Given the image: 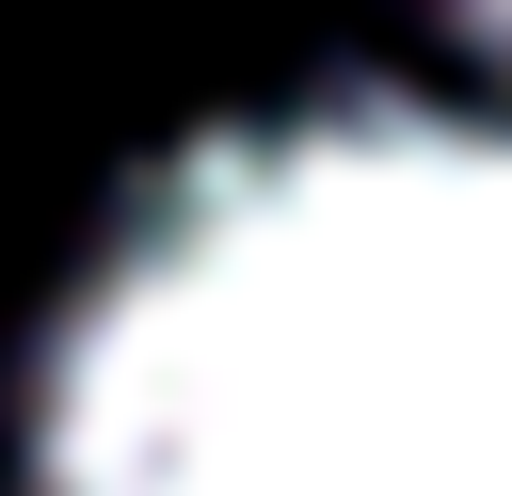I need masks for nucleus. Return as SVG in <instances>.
I'll list each match as a JSON object with an SVG mask.
<instances>
[{"label":"nucleus","mask_w":512,"mask_h":496,"mask_svg":"<svg viewBox=\"0 0 512 496\" xmlns=\"http://www.w3.org/2000/svg\"><path fill=\"white\" fill-rule=\"evenodd\" d=\"M16 496H512V112L320 80L160 144L16 352Z\"/></svg>","instance_id":"1"},{"label":"nucleus","mask_w":512,"mask_h":496,"mask_svg":"<svg viewBox=\"0 0 512 496\" xmlns=\"http://www.w3.org/2000/svg\"><path fill=\"white\" fill-rule=\"evenodd\" d=\"M432 16H448L464 48H496V64H512V0H432Z\"/></svg>","instance_id":"2"}]
</instances>
